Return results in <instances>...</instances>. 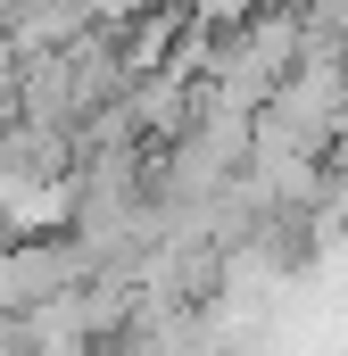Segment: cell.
<instances>
[{"mask_svg":"<svg viewBox=\"0 0 348 356\" xmlns=\"http://www.w3.org/2000/svg\"><path fill=\"white\" fill-rule=\"evenodd\" d=\"M0 124H8V116H0Z\"/></svg>","mask_w":348,"mask_h":356,"instance_id":"obj_1","label":"cell"}]
</instances>
